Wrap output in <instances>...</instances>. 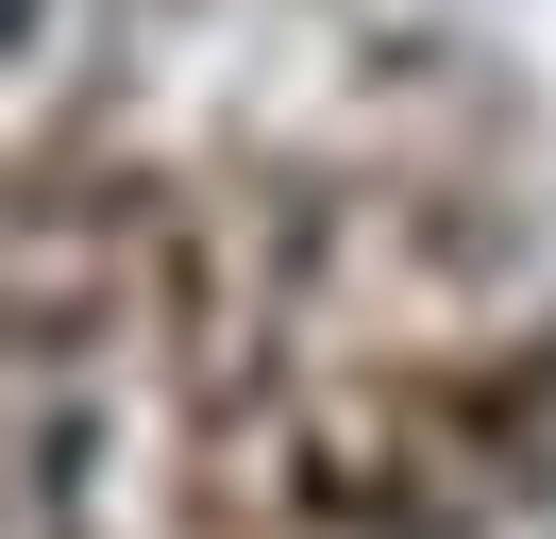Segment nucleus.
I'll use <instances>...</instances> for the list:
<instances>
[{
  "label": "nucleus",
  "instance_id": "1",
  "mask_svg": "<svg viewBox=\"0 0 556 539\" xmlns=\"http://www.w3.org/2000/svg\"><path fill=\"white\" fill-rule=\"evenodd\" d=\"M35 17H51V0H0V51H17V34H35Z\"/></svg>",
  "mask_w": 556,
  "mask_h": 539
}]
</instances>
